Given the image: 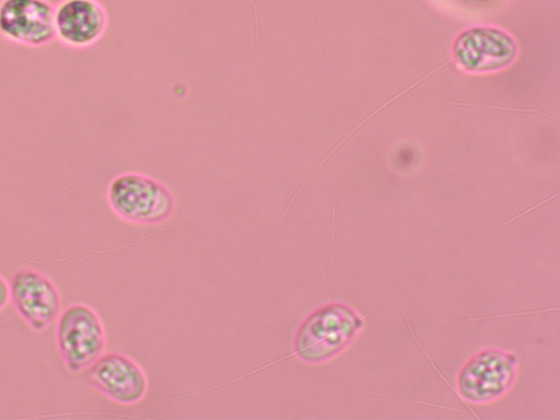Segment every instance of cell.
<instances>
[{"label":"cell","mask_w":560,"mask_h":420,"mask_svg":"<svg viewBox=\"0 0 560 420\" xmlns=\"http://www.w3.org/2000/svg\"><path fill=\"white\" fill-rule=\"evenodd\" d=\"M57 346L72 372L89 368L105 347V334L98 315L85 304H72L59 316Z\"/></svg>","instance_id":"3"},{"label":"cell","mask_w":560,"mask_h":420,"mask_svg":"<svg viewBox=\"0 0 560 420\" xmlns=\"http://www.w3.org/2000/svg\"><path fill=\"white\" fill-rule=\"evenodd\" d=\"M10 299L16 311L35 330H43L55 322L61 299L54 282L34 269L16 271L9 283Z\"/></svg>","instance_id":"5"},{"label":"cell","mask_w":560,"mask_h":420,"mask_svg":"<svg viewBox=\"0 0 560 420\" xmlns=\"http://www.w3.org/2000/svg\"><path fill=\"white\" fill-rule=\"evenodd\" d=\"M516 55L514 39L493 26L464 31L454 45V57L467 71H493L509 65Z\"/></svg>","instance_id":"7"},{"label":"cell","mask_w":560,"mask_h":420,"mask_svg":"<svg viewBox=\"0 0 560 420\" xmlns=\"http://www.w3.org/2000/svg\"><path fill=\"white\" fill-rule=\"evenodd\" d=\"M107 200L121 219L141 224L159 223L173 212L174 198L161 182L139 173H122L108 185Z\"/></svg>","instance_id":"1"},{"label":"cell","mask_w":560,"mask_h":420,"mask_svg":"<svg viewBox=\"0 0 560 420\" xmlns=\"http://www.w3.org/2000/svg\"><path fill=\"white\" fill-rule=\"evenodd\" d=\"M89 368L88 382L117 402L135 404L145 393L147 378L143 371L124 354L101 355Z\"/></svg>","instance_id":"8"},{"label":"cell","mask_w":560,"mask_h":420,"mask_svg":"<svg viewBox=\"0 0 560 420\" xmlns=\"http://www.w3.org/2000/svg\"><path fill=\"white\" fill-rule=\"evenodd\" d=\"M9 299V284L2 277H0V311L7 305Z\"/></svg>","instance_id":"10"},{"label":"cell","mask_w":560,"mask_h":420,"mask_svg":"<svg viewBox=\"0 0 560 420\" xmlns=\"http://www.w3.org/2000/svg\"><path fill=\"white\" fill-rule=\"evenodd\" d=\"M54 13L48 0H0V37L24 47H44L56 39Z\"/></svg>","instance_id":"4"},{"label":"cell","mask_w":560,"mask_h":420,"mask_svg":"<svg viewBox=\"0 0 560 420\" xmlns=\"http://www.w3.org/2000/svg\"><path fill=\"white\" fill-rule=\"evenodd\" d=\"M513 361L499 351H485L463 370L459 387L463 395L474 400L500 394L513 376Z\"/></svg>","instance_id":"9"},{"label":"cell","mask_w":560,"mask_h":420,"mask_svg":"<svg viewBox=\"0 0 560 420\" xmlns=\"http://www.w3.org/2000/svg\"><path fill=\"white\" fill-rule=\"evenodd\" d=\"M360 324L347 306L328 304L312 313L294 338V352L305 362H322L340 351Z\"/></svg>","instance_id":"2"},{"label":"cell","mask_w":560,"mask_h":420,"mask_svg":"<svg viewBox=\"0 0 560 420\" xmlns=\"http://www.w3.org/2000/svg\"><path fill=\"white\" fill-rule=\"evenodd\" d=\"M55 37L63 46L85 49L106 33L108 14L98 0H59L54 13Z\"/></svg>","instance_id":"6"}]
</instances>
